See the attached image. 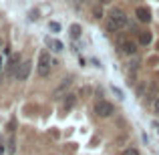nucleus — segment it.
Returning <instances> with one entry per match:
<instances>
[{
	"mask_svg": "<svg viewBox=\"0 0 159 155\" xmlns=\"http://www.w3.org/2000/svg\"><path fill=\"white\" fill-rule=\"evenodd\" d=\"M153 113H155V115H159V97L155 99V103H153Z\"/></svg>",
	"mask_w": 159,
	"mask_h": 155,
	"instance_id": "obj_15",
	"label": "nucleus"
},
{
	"mask_svg": "<svg viewBox=\"0 0 159 155\" xmlns=\"http://www.w3.org/2000/svg\"><path fill=\"white\" fill-rule=\"evenodd\" d=\"M48 28L54 30V32H58V30H61V24H58V22H51V24H48Z\"/></svg>",
	"mask_w": 159,
	"mask_h": 155,
	"instance_id": "obj_13",
	"label": "nucleus"
},
{
	"mask_svg": "<svg viewBox=\"0 0 159 155\" xmlns=\"http://www.w3.org/2000/svg\"><path fill=\"white\" fill-rule=\"evenodd\" d=\"M70 83H73V81H70V79H65V83H62V85H61V87H58V89H57V95H61V93H62V91H65V89H66V87H69V85H70Z\"/></svg>",
	"mask_w": 159,
	"mask_h": 155,
	"instance_id": "obj_12",
	"label": "nucleus"
},
{
	"mask_svg": "<svg viewBox=\"0 0 159 155\" xmlns=\"http://www.w3.org/2000/svg\"><path fill=\"white\" fill-rule=\"evenodd\" d=\"M147 103H155V99H157V83H151L149 85V91H147Z\"/></svg>",
	"mask_w": 159,
	"mask_h": 155,
	"instance_id": "obj_7",
	"label": "nucleus"
},
{
	"mask_svg": "<svg viewBox=\"0 0 159 155\" xmlns=\"http://www.w3.org/2000/svg\"><path fill=\"white\" fill-rule=\"evenodd\" d=\"M75 103H77V97H75V95H66V99H65V109H73Z\"/></svg>",
	"mask_w": 159,
	"mask_h": 155,
	"instance_id": "obj_9",
	"label": "nucleus"
},
{
	"mask_svg": "<svg viewBox=\"0 0 159 155\" xmlns=\"http://www.w3.org/2000/svg\"><path fill=\"white\" fill-rule=\"evenodd\" d=\"M47 43L51 44V47H52V51H57V52H61L62 48H65V47H62V43H61V40H51V39H48Z\"/></svg>",
	"mask_w": 159,
	"mask_h": 155,
	"instance_id": "obj_10",
	"label": "nucleus"
},
{
	"mask_svg": "<svg viewBox=\"0 0 159 155\" xmlns=\"http://www.w3.org/2000/svg\"><path fill=\"white\" fill-rule=\"evenodd\" d=\"M155 127H157V133H159V125H157V123H155Z\"/></svg>",
	"mask_w": 159,
	"mask_h": 155,
	"instance_id": "obj_17",
	"label": "nucleus"
},
{
	"mask_svg": "<svg viewBox=\"0 0 159 155\" xmlns=\"http://www.w3.org/2000/svg\"><path fill=\"white\" fill-rule=\"evenodd\" d=\"M113 105L109 101H99L97 105H95V113H97V117H101V119H107V117L113 115Z\"/></svg>",
	"mask_w": 159,
	"mask_h": 155,
	"instance_id": "obj_3",
	"label": "nucleus"
},
{
	"mask_svg": "<svg viewBox=\"0 0 159 155\" xmlns=\"http://www.w3.org/2000/svg\"><path fill=\"white\" fill-rule=\"evenodd\" d=\"M129 24L127 16H125L123 10H111V16H109V22H107V28L111 32H117L121 28H125Z\"/></svg>",
	"mask_w": 159,
	"mask_h": 155,
	"instance_id": "obj_1",
	"label": "nucleus"
},
{
	"mask_svg": "<svg viewBox=\"0 0 159 155\" xmlns=\"http://www.w3.org/2000/svg\"><path fill=\"white\" fill-rule=\"evenodd\" d=\"M119 51L125 54V57H133V54L137 52V44L133 43V40H125L121 39L119 40Z\"/></svg>",
	"mask_w": 159,
	"mask_h": 155,
	"instance_id": "obj_5",
	"label": "nucleus"
},
{
	"mask_svg": "<svg viewBox=\"0 0 159 155\" xmlns=\"http://www.w3.org/2000/svg\"><path fill=\"white\" fill-rule=\"evenodd\" d=\"M135 16H137L139 22H149V20H151V10H149L147 6H139L135 10Z\"/></svg>",
	"mask_w": 159,
	"mask_h": 155,
	"instance_id": "obj_6",
	"label": "nucleus"
},
{
	"mask_svg": "<svg viewBox=\"0 0 159 155\" xmlns=\"http://www.w3.org/2000/svg\"><path fill=\"white\" fill-rule=\"evenodd\" d=\"M30 65H32L30 61L20 62V65L16 66V71H14V77L18 79V81H26V79H28V75H30Z\"/></svg>",
	"mask_w": 159,
	"mask_h": 155,
	"instance_id": "obj_4",
	"label": "nucleus"
},
{
	"mask_svg": "<svg viewBox=\"0 0 159 155\" xmlns=\"http://www.w3.org/2000/svg\"><path fill=\"white\" fill-rule=\"evenodd\" d=\"M123 155H139V151H137V149H125V151H123Z\"/></svg>",
	"mask_w": 159,
	"mask_h": 155,
	"instance_id": "obj_14",
	"label": "nucleus"
},
{
	"mask_svg": "<svg viewBox=\"0 0 159 155\" xmlns=\"http://www.w3.org/2000/svg\"><path fill=\"white\" fill-rule=\"evenodd\" d=\"M95 16H97V18H99V16H103V10H101V8H95Z\"/></svg>",
	"mask_w": 159,
	"mask_h": 155,
	"instance_id": "obj_16",
	"label": "nucleus"
},
{
	"mask_svg": "<svg viewBox=\"0 0 159 155\" xmlns=\"http://www.w3.org/2000/svg\"><path fill=\"white\" fill-rule=\"evenodd\" d=\"M51 66H52V58H51V54H48L47 51H43L39 54V75L40 77H48L51 75Z\"/></svg>",
	"mask_w": 159,
	"mask_h": 155,
	"instance_id": "obj_2",
	"label": "nucleus"
},
{
	"mask_svg": "<svg viewBox=\"0 0 159 155\" xmlns=\"http://www.w3.org/2000/svg\"><path fill=\"white\" fill-rule=\"evenodd\" d=\"M0 48H2V40H0Z\"/></svg>",
	"mask_w": 159,
	"mask_h": 155,
	"instance_id": "obj_19",
	"label": "nucleus"
},
{
	"mask_svg": "<svg viewBox=\"0 0 159 155\" xmlns=\"http://www.w3.org/2000/svg\"><path fill=\"white\" fill-rule=\"evenodd\" d=\"M70 36H73V39H79V36H81V26H79V24H73V26H70Z\"/></svg>",
	"mask_w": 159,
	"mask_h": 155,
	"instance_id": "obj_11",
	"label": "nucleus"
},
{
	"mask_svg": "<svg viewBox=\"0 0 159 155\" xmlns=\"http://www.w3.org/2000/svg\"><path fill=\"white\" fill-rule=\"evenodd\" d=\"M151 40H153L151 32H141V34H139V43H141V44H149Z\"/></svg>",
	"mask_w": 159,
	"mask_h": 155,
	"instance_id": "obj_8",
	"label": "nucleus"
},
{
	"mask_svg": "<svg viewBox=\"0 0 159 155\" xmlns=\"http://www.w3.org/2000/svg\"><path fill=\"white\" fill-rule=\"evenodd\" d=\"M0 69H2V58H0Z\"/></svg>",
	"mask_w": 159,
	"mask_h": 155,
	"instance_id": "obj_18",
	"label": "nucleus"
}]
</instances>
